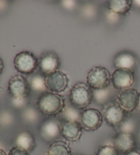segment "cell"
Listing matches in <instances>:
<instances>
[{"instance_id":"3957f363","label":"cell","mask_w":140,"mask_h":155,"mask_svg":"<svg viewBox=\"0 0 140 155\" xmlns=\"http://www.w3.org/2000/svg\"><path fill=\"white\" fill-rule=\"evenodd\" d=\"M112 74L106 68L96 66L87 74L88 85L93 90L106 89L111 83Z\"/></svg>"},{"instance_id":"cb8c5ba5","label":"cell","mask_w":140,"mask_h":155,"mask_svg":"<svg viewBox=\"0 0 140 155\" xmlns=\"http://www.w3.org/2000/svg\"><path fill=\"white\" fill-rule=\"evenodd\" d=\"M38 117V115L34 109L29 108L26 109L24 112V118L28 122H34L37 120Z\"/></svg>"},{"instance_id":"ba28073f","label":"cell","mask_w":140,"mask_h":155,"mask_svg":"<svg viewBox=\"0 0 140 155\" xmlns=\"http://www.w3.org/2000/svg\"><path fill=\"white\" fill-rule=\"evenodd\" d=\"M139 93L137 89L128 88L122 90L118 94V103L126 112L133 111L137 107Z\"/></svg>"},{"instance_id":"484cf974","label":"cell","mask_w":140,"mask_h":155,"mask_svg":"<svg viewBox=\"0 0 140 155\" xmlns=\"http://www.w3.org/2000/svg\"><path fill=\"white\" fill-rule=\"evenodd\" d=\"M27 98H13V104L17 108H21L25 107L27 105V102L28 101H26Z\"/></svg>"},{"instance_id":"e0dca14e","label":"cell","mask_w":140,"mask_h":155,"mask_svg":"<svg viewBox=\"0 0 140 155\" xmlns=\"http://www.w3.org/2000/svg\"><path fill=\"white\" fill-rule=\"evenodd\" d=\"M16 146L22 148L29 152L33 150L36 146L34 136L28 131H23L17 135L15 141Z\"/></svg>"},{"instance_id":"4316f807","label":"cell","mask_w":140,"mask_h":155,"mask_svg":"<svg viewBox=\"0 0 140 155\" xmlns=\"http://www.w3.org/2000/svg\"><path fill=\"white\" fill-rule=\"evenodd\" d=\"M124 155H140V152L135 150H133L126 152Z\"/></svg>"},{"instance_id":"5b68a950","label":"cell","mask_w":140,"mask_h":155,"mask_svg":"<svg viewBox=\"0 0 140 155\" xmlns=\"http://www.w3.org/2000/svg\"><path fill=\"white\" fill-rule=\"evenodd\" d=\"M8 89L13 98H24L28 97L31 87L25 77L21 74H16L10 79Z\"/></svg>"},{"instance_id":"52a82bcc","label":"cell","mask_w":140,"mask_h":155,"mask_svg":"<svg viewBox=\"0 0 140 155\" xmlns=\"http://www.w3.org/2000/svg\"><path fill=\"white\" fill-rule=\"evenodd\" d=\"M103 115L98 109L89 108L82 112L79 123L83 129L92 131L98 129L103 124Z\"/></svg>"},{"instance_id":"6da1fadb","label":"cell","mask_w":140,"mask_h":155,"mask_svg":"<svg viewBox=\"0 0 140 155\" xmlns=\"http://www.w3.org/2000/svg\"><path fill=\"white\" fill-rule=\"evenodd\" d=\"M40 112L47 116H55L61 114L65 107V98L55 93L45 92L38 98L36 103Z\"/></svg>"},{"instance_id":"f546056e","label":"cell","mask_w":140,"mask_h":155,"mask_svg":"<svg viewBox=\"0 0 140 155\" xmlns=\"http://www.w3.org/2000/svg\"><path fill=\"white\" fill-rule=\"evenodd\" d=\"M137 109H138L139 111L140 112V93H139V102H138V105H137Z\"/></svg>"},{"instance_id":"2e32d148","label":"cell","mask_w":140,"mask_h":155,"mask_svg":"<svg viewBox=\"0 0 140 155\" xmlns=\"http://www.w3.org/2000/svg\"><path fill=\"white\" fill-rule=\"evenodd\" d=\"M108 8L116 15H126L130 11L133 1L131 0H111L108 2Z\"/></svg>"},{"instance_id":"30bf717a","label":"cell","mask_w":140,"mask_h":155,"mask_svg":"<svg viewBox=\"0 0 140 155\" xmlns=\"http://www.w3.org/2000/svg\"><path fill=\"white\" fill-rule=\"evenodd\" d=\"M126 112L118 104H109L104 109V118L112 127H119L125 118Z\"/></svg>"},{"instance_id":"d6a6232c","label":"cell","mask_w":140,"mask_h":155,"mask_svg":"<svg viewBox=\"0 0 140 155\" xmlns=\"http://www.w3.org/2000/svg\"><path fill=\"white\" fill-rule=\"evenodd\" d=\"M139 142H140V133H139Z\"/></svg>"},{"instance_id":"f1b7e54d","label":"cell","mask_w":140,"mask_h":155,"mask_svg":"<svg viewBox=\"0 0 140 155\" xmlns=\"http://www.w3.org/2000/svg\"><path fill=\"white\" fill-rule=\"evenodd\" d=\"M0 155H7L6 152H5L3 149L0 148Z\"/></svg>"},{"instance_id":"1f68e13d","label":"cell","mask_w":140,"mask_h":155,"mask_svg":"<svg viewBox=\"0 0 140 155\" xmlns=\"http://www.w3.org/2000/svg\"><path fill=\"white\" fill-rule=\"evenodd\" d=\"M1 92H2V87L0 86V94H1Z\"/></svg>"},{"instance_id":"83f0119b","label":"cell","mask_w":140,"mask_h":155,"mask_svg":"<svg viewBox=\"0 0 140 155\" xmlns=\"http://www.w3.org/2000/svg\"><path fill=\"white\" fill-rule=\"evenodd\" d=\"M4 68V61H3V60H2V59L0 58V75H1L2 73H3Z\"/></svg>"},{"instance_id":"8992f818","label":"cell","mask_w":140,"mask_h":155,"mask_svg":"<svg viewBox=\"0 0 140 155\" xmlns=\"http://www.w3.org/2000/svg\"><path fill=\"white\" fill-rule=\"evenodd\" d=\"M45 84L47 89L51 92H63L68 87L69 79L68 76L63 72L57 71L45 77Z\"/></svg>"},{"instance_id":"5bb4252c","label":"cell","mask_w":140,"mask_h":155,"mask_svg":"<svg viewBox=\"0 0 140 155\" xmlns=\"http://www.w3.org/2000/svg\"><path fill=\"white\" fill-rule=\"evenodd\" d=\"M136 146L135 140L133 134L119 132L114 137V147L121 153L133 150Z\"/></svg>"},{"instance_id":"d4e9b609","label":"cell","mask_w":140,"mask_h":155,"mask_svg":"<svg viewBox=\"0 0 140 155\" xmlns=\"http://www.w3.org/2000/svg\"><path fill=\"white\" fill-rule=\"evenodd\" d=\"M8 155H29V152L18 146H15L10 150Z\"/></svg>"},{"instance_id":"9c48e42d","label":"cell","mask_w":140,"mask_h":155,"mask_svg":"<svg viewBox=\"0 0 140 155\" xmlns=\"http://www.w3.org/2000/svg\"><path fill=\"white\" fill-rule=\"evenodd\" d=\"M135 80L133 71L128 69L118 68L112 74L111 83L115 89L124 90L128 89Z\"/></svg>"},{"instance_id":"7a4b0ae2","label":"cell","mask_w":140,"mask_h":155,"mask_svg":"<svg viewBox=\"0 0 140 155\" xmlns=\"http://www.w3.org/2000/svg\"><path fill=\"white\" fill-rule=\"evenodd\" d=\"M69 100L75 107L85 110L93 101V90L84 83H77L70 91Z\"/></svg>"},{"instance_id":"277c9868","label":"cell","mask_w":140,"mask_h":155,"mask_svg":"<svg viewBox=\"0 0 140 155\" xmlns=\"http://www.w3.org/2000/svg\"><path fill=\"white\" fill-rule=\"evenodd\" d=\"M14 66L18 73L30 74L36 70L39 66V61L33 53L24 51L15 56Z\"/></svg>"},{"instance_id":"4fadbf2b","label":"cell","mask_w":140,"mask_h":155,"mask_svg":"<svg viewBox=\"0 0 140 155\" xmlns=\"http://www.w3.org/2000/svg\"><path fill=\"white\" fill-rule=\"evenodd\" d=\"M60 66V60L55 53H46L42 56L39 61L40 71L46 75L58 71Z\"/></svg>"},{"instance_id":"ac0fdd59","label":"cell","mask_w":140,"mask_h":155,"mask_svg":"<svg viewBox=\"0 0 140 155\" xmlns=\"http://www.w3.org/2000/svg\"><path fill=\"white\" fill-rule=\"evenodd\" d=\"M47 155H72L71 149L64 141H55L48 149Z\"/></svg>"},{"instance_id":"ffe728a7","label":"cell","mask_w":140,"mask_h":155,"mask_svg":"<svg viewBox=\"0 0 140 155\" xmlns=\"http://www.w3.org/2000/svg\"><path fill=\"white\" fill-rule=\"evenodd\" d=\"M29 85L31 89L35 92H44L47 90L45 84V77L41 74H36L32 77Z\"/></svg>"},{"instance_id":"603a6c76","label":"cell","mask_w":140,"mask_h":155,"mask_svg":"<svg viewBox=\"0 0 140 155\" xmlns=\"http://www.w3.org/2000/svg\"><path fill=\"white\" fill-rule=\"evenodd\" d=\"M96 155H119V152L114 146L105 145L98 149Z\"/></svg>"},{"instance_id":"9a60e30c","label":"cell","mask_w":140,"mask_h":155,"mask_svg":"<svg viewBox=\"0 0 140 155\" xmlns=\"http://www.w3.org/2000/svg\"><path fill=\"white\" fill-rule=\"evenodd\" d=\"M114 64L115 68L128 69L132 71L136 65V60L133 55L130 53L123 52L115 57Z\"/></svg>"},{"instance_id":"4dcf8cb0","label":"cell","mask_w":140,"mask_h":155,"mask_svg":"<svg viewBox=\"0 0 140 155\" xmlns=\"http://www.w3.org/2000/svg\"><path fill=\"white\" fill-rule=\"evenodd\" d=\"M134 2V3H135V4L136 5V6L140 7V1H135V2Z\"/></svg>"},{"instance_id":"8fae6325","label":"cell","mask_w":140,"mask_h":155,"mask_svg":"<svg viewBox=\"0 0 140 155\" xmlns=\"http://www.w3.org/2000/svg\"><path fill=\"white\" fill-rule=\"evenodd\" d=\"M61 129L62 126L57 120H47L42 123L40 127V135L45 141L55 140L61 135Z\"/></svg>"},{"instance_id":"7402d4cb","label":"cell","mask_w":140,"mask_h":155,"mask_svg":"<svg viewBox=\"0 0 140 155\" xmlns=\"http://www.w3.org/2000/svg\"><path fill=\"white\" fill-rule=\"evenodd\" d=\"M119 130L120 133H126L133 134L135 129V124L131 120H124L123 122L119 127Z\"/></svg>"},{"instance_id":"d6986e66","label":"cell","mask_w":140,"mask_h":155,"mask_svg":"<svg viewBox=\"0 0 140 155\" xmlns=\"http://www.w3.org/2000/svg\"><path fill=\"white\" fill-rule=\"evenodd\" d=\"M62 116L65 121L71 122H79L80 121L82 112L79 109L75 107L72 105H66L65 107L62 111Z\"/></svg>"},{"instance_id":"7c38bea8","label":"cell","mask_w":140,"mask_h":155,"mask_svg":"<svg viewBox=\"0 0 140 155\" xmlns=\"http://www.w3.org/2000/svg\"><path fill=\"white\" fill-rule=\"evenodd\" d=\"M82 129L79 122L65 121L62 125L61 135L67 141L75 142L79 141L82 137Z\"/></svg>"},{"instance_id":"44dd1931","label":"cell","mask_w":140,"mask_h":155,"mask_svg":"<svg viewBox=\"0 0 140 155\" xmlns=\"http://www.w3.org/2000/svg\"><path fill=\"white\" fill-rule=\"evenodd\" d=\"M110 96L109 90L107 89L94 90H93V101L99 105H104L109 100Z\"/></svg>"}]
</instances>
